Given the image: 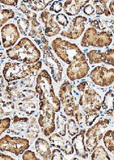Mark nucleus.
<instances>
[{
	"label": "nucleus",
	"instance_id": "nucleus-39",
	"mask_svg": "<svg viewBox=\"0 0 114 160\" xmlns=\"http://www.w3.org/2000/svg\"><path fill=\"white\" fill-rule=\"evenodd\" d=\"M99 116V114L98 112H95L93 114H87L85 116V123L87 126H90L93 124V122L95 121L97 118Z\"/></svg>",
	"mask_w": 114,
	"mask_h": 160
},
{
	"label": "nucleus",
	"instance_id": "nucleus-49",
	"mask_svg": "<svg viewBox=\"0 0 114 160\" xmlns=\"http://www.w3.org/2000/svg\"><path fill=\"white\" fill-rule=\"evenodd\" d=\"M1 59H4L6 58V56H5V55H4L3 52L2 53L1 52Z\"/></svg>",
	"mask_w": 114,
	"mask_h": 160
},
{
	"label": "nucleus",
	"instance_id": "nucleus-38",
	"mask_svg": "<svg viewBox=\"0 0 114 160\" xmlns=\"http://www.w3.org/2000/svg\"><path fill=\"white\" fill-rule=\"evenodd\" d=\"M11 119L9 118H5L1 119L0 124V134L2 135L3 132L10 128L11 126Z\"/></svg>",
	"mask_w": 114,
	"mask_h": 160
},
{
	"label": "nucleus",
	"instance_id": "nucleus-25",
	"mask_svg": "<svg viewBox=\"0 0 114 160\" xmlns=\"http://www.w3.org/2000/svg\"><path fill=\"white\" fill-rule=\"evenodd\" d=\"M67 121V118L62 114H59L57 115L56 119L57 132L59 135L63 137L66 136Z\"/></svg>",
	"mask_w": 114,
	"mask_h": 160
},
{
	"label": "nucleus",
	"instance_id": "nucleus-13",
	"mask_svg": "<svg viewBox=\"0 0 114 160\" xmlns=\"http://www.w3.org/2000/svg\"><path fill=\"white\" fill-rule=\"evenodd\" d=\"M1 38L5 48L13 46L20 38V33L16 25L12 23L5 25L1 29Z\"/></svg>",
	"mask_w": 114,
	"mask_h": 160
},
{
	"label": "nucleus",
	"instance_id": "nucleus-14",
	"mask_svg": "<svg viewBox=\"0 0 114 160\" xmlns=\"http://www.w3.org/2000/svg\"><path fill=\"white\" fill-rule=\"evenodd\" d=\"M48 140L52 146L57 148L67 156L71 155L74 152L73 144L63 136L59 135L58 132L53 133L49 136Z\"/></svg>",
	"mask_w": 114,
	"mask_h": 160
},
{
	"label": "nucleus",
	"instance_id": "nucleus-8",
	"mask_svg": "<svg viewBox=\"0 0 114 160\" xmlns=\"http://www.w3.org/2000/svg\"><path fill=\"white\" fill-rule=\"evenodd\" d=\"M30 146L29 141L26 138L6 135L0 141V150L2 152H9L17 156L23 154Z\"/></svg>",
	"mask_w": 114,
	"mask_h": 160
},
{
	"label": "nucleus",
	"instance_id": "nucleus-46",
	"mask_svg": "<svg viewBox=\"0 0 114 160\" xmlns=\"http://www.w3.org/2000/svg\"><path fill=\"white\" fill-rule=\"evenodd\" d=\"M75 120H76V122H77V123L80 125H82V123L83 122V117L82 114L80 112H78L77 114H76L75 117Z\"/></svg>",
	"mask_w": 114,
	"mask_h": 160
},
{
	"label": "nucleus",
	"instance_id": "nucleus-47",
	"mask_svg": "<svg viewBox=\"0 0 114 160\" xmlns=\"http://www.w3.org/2000/svg\"><path fill=\"white\" fill-rule=\"evenodd\" d=\"M0 160H15L13 157L8 156V155H6L4 154H2L1 153L0 154Z\"/></svg>",
	"mask_w": 114,
	"mask_h": 160
},
{
	"label": "nucleus",
	"instance_id": "nucleus-42",
	"mask_svg": "<svg viewBox=\"0 0 114 160\" xmlns=\"http://www.w3.org/2000/svg\"><path fill=\"white\" fill-rule=\"evenodd\" d=\"M62 4L59 1H54L52 4L49 10L52 12H54L56 13H58L62 9Z\"/></svg>",
	"mask_w": 114,
	"mask_h": 160
},
{
	"label": "nucleus",
	"instance_id": "nucleus-30",
	"mask_svg": "<svg viewBox=\"0 0 114 160\" xmlns=\"http://www.w3.org/2000/svg\"><path fill=\"white\" fill-rule=\"evenodd\" d=\"M93 2L96 8L97 14H104L106 16H110V11L107 7V3L109 1H93Z\"/></svg>",
	"mask_w": 114,
	"mask_h": 160
},
{
	"label": "nucleus",
	"instance_id": "nucleus-7",
	"mask_svg": "<svg viewBox=\"0 0 114 160\" xmlns=\"http://www.w3.org/2000/svg\"><path fill=\"white\" fill-rule=\"evenodd\" d=\"M110 123L108 119L101 118L97 123L87 130L85 136L86 137V146L88 152H93L96 149L100 140L104 137L105 130Z\"/></svg>",
	"mask_w": 114,
	"mask_h": 160
},
{
	"label": "nucleus",
	"instance_id": "nucleus-10",
	"mask_svg": "<svg viewBox=\"0 0 114 160\" xmlns=\"http://www.w3.org/2000/svg\"><path fill=\"white\" fill-rule=\"evenodd\" d=\"M90 78L94 83L100 87H108L114 82V69L104 67H96L91 71Z\"/></svg>",
	"mask_w": 114,
	"mask_h": 160
},
{
	"label": "nucleus",
	"instance_id": "nucleus-29",
	"mask_svg": "<svg viewBox=\"0 0 114 160\" xmlns=\"http://www.w3.org/2000/svg\"><path fill=\"white\" fill-rule=\"evenodd\" d=\"M91 160H111L107 151L102 146H98L91 155Z\"/></svg>",
	"mask_w": 114,
	"mask_h": 160
},
{
	"label": "nucleus",
	"instance_id": "nucleus-45",
	"mask_svg": "<svg viewBox=\"0 0 114 160\" xmlns=\"http://www.w3.org/2000/svg\"><path fill=\"white\" fill-rule=\"evenodd\" d=\"M19 1L18 0H6V1H1V4H5L10 6H16Z\"/></svg>",
	"mask_w": 114,
	"mask_h": 160
},
{
	"label": "nucleus",
	"instance_id": "nucleus-9",
	"mask_svg": "<svg viewBox=\"0 0 114 160\" xmlns=\"http://www.w3.org/2000/svg\"><path fill=\"white\" fill-rule=\"evenodd\" d=\"M39 46L43 53V63L50 69L54 80L56 83H58L62 79V76L63 67L61 64L53 55L48 45H40Z\"/></svg>",
	"mask_w": 114,
	"mask_h": 160
},
{
	"label": "nucleus",
	"instance_id": "nucleus-32",
	"mask_svg": "<svg viewBox=\"0 0 114 160\" xmlns=\"http://www.w3.org/2000/svg\"><path fill=\"white\" fill-rule=\"evenodd\" d=\"M100 58L101 63H105L114 67V49H110L106 52H100Z\"/></svg>",
	"mask_w": 114,
	"mask_h": 160
},
{
	"label": "nucleus",
	"instance_id": "nucleus-36",
	"mask_svg": "<svg viewBox=\"0 0 114 160\" xmlns=\"http://www.w3.org/2000/svg\"><path fill=\"white\" fill-rule=\"evenodd\" d=\"M67 132L70 136H75L80 132V129L74 119H69L67 123Z\"/></svg>",
	"mask_w": 114,
	"mask_h": 160
},
{
	"label": "nucleus",
	"instance_id": "nucleus-27",
	"mask_svg": "<svg viewBox=\"0 0 114 160\" xmlns=\"http://www.w3.org/2000/svg\"><path fill=\"white\" fill-rule=\"evenodd\" d=\"M52 2V1L48 0H30L28 1V7L32 10L35 11H42L45 9V8L48 6V4Z\"/></svg>",
	"mask_w": 114,
	"mask_h": 160
},
{
	"label": "nucleus",
	"instance_id": "nucleus-51",
	"mask_svg": "<svg viewBox=\"0 0 114 160\" xmlns=\"http://www.w3.org/2000/svg\"></svg>",
	"mask_w": 114,
	"mask_h": 160
},
{
	"label": "nucleus",
	"instance_id": "nucleus-11",
	"mask_svg": "<svg viewBox=\"0 0 114 160\" xmlns=\"http://www.w3.org/2000/svg\"><path fill=\"white\" fill-rule=\"evenodd\" d=\"M87 21V18L82 16L74 18L70 24L67 31L62 32L61 35L73 40L79 38L84 31Z\"/></svg>",
	"mask_w": 114,
	"mask_h": 160
},
{
	"label": "nucleus",
	"instance_id": "nucleus-43",
	"mask_svg": "<svg viewBox=\"0 0 114 160\" xmlns=\"http://www.w3.org/2000/svg\"><path fill=\"white\" fill-rule=\"evenodd\" d=\"M52 160H63V156L60 150L56 149L52 151Z\"/></svg>",
	"mask_w": 114,
	"mask_h": 160
},
{
	"label": "nucleus",
	"instance_id": "nucleus-37",
	"mask_svg": "<svg viewBox=\"0 0 114 160\" xmlns=\"http://www.w3.org/2000/svg\"><path fill=\"white\" fill-rule=\"evenodd\" d=\"M17 25L21 33L24 35H26L30 27L29 20L24 18H20L17 20Z\"/></svg>",
	"mask_w": 114,
	"mask_h": 160
},
{
	"label": "nucleus",
	"instance_id": "nucleus-4",
	"mask_svg": "<svg viewBox=\"0 0 114 160\" xmlns=\"http://www.w3.org/2000/svg\"><path fill=\"white\" fill-rule=\"evenodd\" d=\"M41 67L42 62L40 61L35 64L8 62L5 64L2 73L7 82L11 83L14 80L22 79L28 77L38 76V72Z\"/></svg>",
	"mask_w": 114,
	"mask_h": 160
},
{
	"label": "nucleus",
	"instance_id": "nucleus-15",
	"mask_svg": "<svg viewBox=\"0 0 114 160\" xmlns=\"http://www.w3.org/2000/svg\"><path fill=\"white\" fill-rule=\"evenodd\" d=\"M54 14L45 11L42 13L40 18L45 25V34L48 37H52L59 34L61 28L54 19Z\"/></svg>",
	"mask_w": 114,
	"mask_h": 160
},
{
	"label": "nucleus",
	"instance_id": "nucleus-16",
	"mask_svg": "<svg viewBox=\"0 0 114 160\" xmlns=\"http://www.w3.org/2000/svg\"><path fill=\"white\" fill-rule=\"evenodd\" d=\"M90 67L87 62L69 65L66 70L67 76L71 81L81 79L86 77Z\"/></svg>",
	"mask_w": 114,
	"mask_h": 160
},
{
	"label": "nucleus",
	"instance_id": "nucleus-48",
	"mask_svg": "<svg viewBox=\"0 0 114 160\" xmlns=\"http://www.w3.org/2000/svg\"><path fill=\"white\" fill-rule=\"evenodd\" d=\"M109 9L111 12V13L114 16V1H111L109 4Z\"/></svg>",
	"mask_w": 114,
	"mask_h": 160
},
{
	"label": "nucleus",
	"instance_id": "nucleus-34",
	"mask_svg": "<svg viewBox=\"0 0 114 160\" xmlns=\"http://www.w3.org/2000/svg\"><path fill=\"white\" fill-rule=\"evenodd\" d=\"M100 51L91 50L87 53V57L89 59L90 64H95L101 63Z\"/></svg>",
	"mask_w": 114,
	"mask_h": 160
},
{
	"label": "nucleus",
	"instance_id": "nucleus-24",
	"mask_svg": "<svg viewBox=\"0 0 114 160\" xmlns=\"http://www.w3.org/2000/svg\"><path fill=\"white\" fill-rule=\"evenodd\" d=\"M12 121V126L14 130L16 131H18L19 132H22L25 134L27 128H28L29 118H20L16 115L13 117L11 119Z\"/></svg>",
	"mask_w": 114,
	"mask_h": 160
},
{
	"label": "nucleus",
	"instance_id": "nucleus-20",
	"mask_svg": "<svg viewBox=\"0 0 114 160\" xmlns=\"http://www.w3.org/2000/svg\"><path fill=\"white\" fill-rule=\"evenodd\" d=\"M89 1H67L64 4V11L69 16H76Z\"/></svg>",
	"mask_w": 114,
	"mask_h": 160
},
{
	"label": "nucleus",
	"instance_id": "nucleus-12",
	"mask_svg": "<svg viewBox=\"0 0 114 160\" xmlns=\"http://www.w3.org/2000/svg\"><path fill=\"white\" fill-rule=\"evenodd\" d=\"M38 123L43 134L46 137L50 136L55 130V112L48 110L39 111Z\"/></svg>",
	"mask_w": 114,
	"mask_h": 160
},
{
	"label": "nucleus",
	"instance_id": "nucleus-26",
	"mask_svg": "<svg viewBox=\"0 0 114 160\" xmlns=\"http://www.w3.org/2000/svg\"><path fill=\"white\" fill-rule=\"evenodd\" d=\"M18 107L21 112H24L29 115L33 114L37 109V105L31 101L20 102L18 103Z\"/></svg>",
	"mask_w": 114,
	"mask_h": 160
},
{
	"label": "nucleus",
	"instance_id": "nucleus-21",
	"mask_svg": "<svg viewBox=\"0 0 114 160\" xmlns=\"http://www.w3.org/2000/svg\"><path fill=\"white\" fill-rule=\"evenodd\" d=\"M35 149L44 160H52V153L48 141L42 138H38L35 143Z\"/></svg>",
	"mask_w": 114,
	"mask_h": 160
},
{
	"label": "nucleus",
	"instance_id": "nucleus-31",
	"mask_svg": "<svg viewBox=\"0 0 114 160\" xmlns=\"http://www.w3.org/2000/svg\"><path fill=\"white\" fill-rule=\"evenodd\" d=\"M15 109L13 102H7L1 99V114L2 116L10 115Z\"/></svg>",
	"mask_w": 114,
	"mask_h": 160
},
{
	"label": "nucleus",
	"instance_id": "nucleus-40",
	"mask_svg": "<svg viewBox=\"0 0 114 160\" xmlns=\"http://www.w3.org/2000/svg\"><path fill=\"white\" fill-rule=\"evenodd\" d=\"M56 20H57V21H58V22L59 23V24L61 25L63 27V28H65L66 27H67V25L69 23L66 16L62 13L58 14L56 16Z\"/></svg>",
	"mask_w": 114,
	"mask_h": 160
},
{
	"label": "nucleus",
	"instance_id": "nucleus-3",
	"mask_svg": "<svg viewBox=\"0 0 114 160\" xmlns=\"http://www.w3.org/2000/svg\"><path fill=\"white\" fill-rule=\"evenodd\" d=\"M51 45L55 54L67 64L87 62L86 55L75 44L57 38L52 42Z\"/></svg>",
	"mask_w": 114,
	"mask_h": 160
},
{
	"label": "nucleus",
	"instance_id": "nucleus-22",
	"mask_svg": "<svg viewBox=\"0 0 114 160\" xmlns=\"http://www.w3.org/2000/svg\"><path fill=\"white\" fill-rule=\"evenodd\" d=\"M102 108L106 115H112L114 110V91L110 90L105 94L103 101L102 102Z\"/></svg>",
	"mask_w": 114,
	"mask_h": 160
},
{
	"label": "nucleus",
	"instance_id": "nucleus-41",
	"mask_svg": "<svg viewBox=\"0 0 114 160\" xmlns=\"http://www.w3.org/2000/svg\"><path fill=\"white\" fill-rule=\"evenodd\" d=\"M23 160H41L35 156L34 152L31 150H27L22 154Z\"/></svg>",
	"mask_w": 114,
	"mask_h": 160
},
{
	"label": "nucleus",
	"instance_id": "nucleus-5",
	"mask_svg": "<svg viewBox=\"0 0 114 160\" xmlns=\"http://www.w3.org/2000/svg\"><path fill=\"white\" fill-rule=\"evenodd\" d=\"M80 92L78 104L86 114L99 112L102 108L101 97L87 82L80 83L76 86Z\"/></svg>",
	"mask_w": 114,
	"mask_h": 160
},
{
	"label": "nucleus",
	"instance_id": "nucleus-44",
	"mask_svg": "<svg viewBox=\"0 0 114 160\" xmlns=\"http://www.w3.org/2000/svg\"><path fill=\"white\" fill-rule=\"evenodd\" d=\"M83 12L85 14H86L87 16H91L94 13L95 10H94L93 7L91 5L89 4L84 7Z\"/></svg>",
	"mask_w": 114,
	"mask_h": 160
},
{
	"label": "nucleus",
	"instance_id": "nucleus-23",
	"mask_svg": "<svg viewBox=\"0 0 114 160\" xmlns=\"http://www.w3.org/2000/svg\"><path fill=\"white\" fill-rule=\"evenodd\" d=\"M39 132V125L37 122L36 119L34 117H31L30 118H29V125L26 132H25V136L30 139H35L38 137Z\"/></svg>",
	"mask_w": 114,
	"mask_h": 160
},
{
	"label": "nucleus",
	"instance_id": "nucleus-18",
	"mask_svg": "<svg viewBox=\"0 0 114 160\" xmlns=\"http://www.w3.org/2000/svg\"><path fill=\"white\" fill-rule=\"evenodd\" d=\"M30 21L31 28L29 36L31 38H34L38 45H48V40L43 35L41 25L37 20V18L32 19Z\"/></svg>",
	"mask_w": 114,
	"mask_h": 160
},
{
	"label": "nucleus",
	"instance_id": "nucleus-35",
	"mask_svg": "<svg viewBox=\"0 0 114 160\" xmlns=\"http://www.w3.org/2000/svg\"><path fill=\"white\" fill-rule=\"evenodd\" d=\"M15 16V13L12 9H4L1 10V27L5 24L9 20L13 18Z\"/></svg>",
	"mask_w": 114,
	"mask_h": 160
},
{
	"label": "nucleus",
	"instance_id": "nucleus-17",
	"mask_svg": "<svg viewBox=\"0 0 114 160\" xmlns=\"http://www.w3.org/2000/svg\"><path fill=\"white\" fill-rule=\"evenodd\" d=\"M85 134L86 130L83 129L80 130V132L71 139V143L75 150L76 155L83 159L87 158L89 156L88 150L84 143Z\"/></svg>",
	"mask_w": 114,
	"mask_h": 160
},
{
	"label": "nucleus",
	"instance_id": "nucleus-28",
	"mask_svg": "<svg viewBox=\"0 0 114 160\" xmlns=\"http://www.w3.org/2000/svg\"><path fill=\"white\" fill-rule=\"evenodd\" d=\"M103 142L107 150L114 156V131L108 130L105 133Z\"/></svg>",
	"mask_w": 114,
	"mask_h": 160
},
{
	"label": "nucleus",
	"instance_id": "nucleus-19",
	"mask_svg": "<svg viewBox=\"0 0 114 160\" xmlns=\"http://www.w3.org/2000/svg\"><path fill=\"white\" fill-rule=\"evenodd\" d=\"M73 87L68 80H65L59 87V96L63 106L69 104L74 101V97L72 93Z\"/></svg>",
	"mask_w": 114,
	"mask_h": 160
},
{
	"label": "nucleus",
	"instance_id": "nucleus-6",
	"mask_svg": "<svg viewBox=\"0 0 114 160\" xmlns=\"http://www.w3.org/2000/svg\"><path fill=\"white\" fill-rule=\"evenodd\" d=\"M112 42V33L110 31L98 32L96 28H89L85 32L80 45L83 47L93 46L103 48L110 45Z\"/></svg>",
	"mask_w": 114,
	"mask_h": 160
},
{
	"label": "nucleus",
	"instance_id": "nucleus-33",
	"mask_svg": "<svg viewBox=\"0 0 114 160\" xmlns=\"http://www.w3.org/2000/svg\"><path fill=\"white\" fill-rule=\"evenodd\" d=\"M63 110L66 115L71 117H75L76 114L80 112V105L76 104V102L74 101L65 106Z\"/></svg>",
	"mask_w": 114,
	"mask_h": 160
},
{
	"label": "nucleus",
	"instance_id": "nucleus-2",
	"mask_svg": "<svg viewBox=\"0 0 114 160\" xmlns=\"http://www.w3.org/2000/svg\"><path fill=\"white\" fill-rule=\"evenodd\" d=\"M6 52L11 59L26 64L38 63L41 56L39 50L27 38H21L16 45L8 49Z\"/></svg>",
	"mask_w": 114,
	"mask_h": 160
},
{
	"label": "nucleus",
	"instance_id": "nucleus-50",
	"mask_svg": "<svg viewBox=\"0 0 114 160\" xmlns=\"http://www.w3.org/2000/svg\"><path fill=\"white\" fill-rule=\"evenodd\" d=\"M80 160L78 158H73L72 160Z\"/></svg>",
	"mask_w": 114,
	"mask_h": 160
},
{
	"label": "nucleus",
	"instance_id": "nucleus-1",
	"mask_svg": "<svg viewBox=\"0 0 114 160\" xmlns=\"http://www.w3.org/2000/svg\"><path fill=\"white\" fill-rule=\"evenodd\" d=\"M35 92L39 95V110H52L57 112L61 108V102L55 95L52 78L46 70H43L37 78Z\"/></svg>",
	"mask_w": 114,
	"mask_h": 160
}]
</instances>
